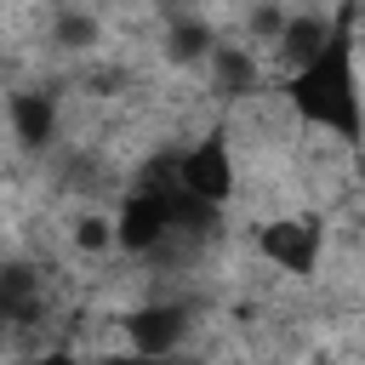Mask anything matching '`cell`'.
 <instances>
[{
  "mask_svg": "<svg viewBox=\"0 0 365 365\" xmlns=\"http://www.w3.org/2000/svg\"><path fill=\"white\" fill-rule=\"evenodd\" d=\"M171 234V188H143L125 200L120 222H114V245L125 251H154Z\"/></svg>",
  "mask_w": 365,
  "mask_h": 365,
  "instance_id": "cell-3",
  "label": "cell"
},
{
  "mask_svg": "<svg viewBox=\"0 0 365 365\" xmlns=\"http://www.w3.org/2000/svg\"><path fill=\"white\" fill-rule=\"evenodd\" d=\"M177 188L194 194V200H205V205H222V200L234 194V160H228V143L205 137L200 148H188V154L177 160Z\"/></svg>",
  "mask_w": 365,
  "mask_h": 365,
  "instance_id": "cell-2",
  "label": "cell"
},
{
  "mask_svg": "<svg viewBox=\"0 0 365 365\" xmlns=\"http://www.w3.org/2000/svg\"><path fill=\"white\" fill-rule=\"evenodd\" d=\"M40 365H74V359H68V354H46Z\"/></svg>",
  "mask_w": 365,
  "mask_h": 365,
  "instance_id": "cell-14",
  "label": "cell"
},
{
  "mask_svg": "<svg viewBox=\"0 0 365 365\" xmlns=\"http://www.w3.org/2000/svg\"><path fill=\"white\" fill-rule=\"evenodd\" d=\"M205 51H211V34H205L200 23H177V29H171V57L194 63V57H205Z\"/></svg>",
  "mask_w": 365,
  "mask_h": 365,
  "instance_id": "cell-10",
  "label": "cell"
},
{
  "mask_svg": "<svg viewBox=\"0 0 365 365\" xmlns=\"http://www.w3.org/2000/svg\"><path fill=\"white\" fill-rule=\"evenodd\" d=\"M182 308L171 302H154V308H137L125 319V336H131V354H148V359H171V348L182 342Z\"/></svg>",
  "mask_w": 365,
  "mask_h": 365,
  "instance_id": "cell-5",
  "label": "cell"
},
{
  "mask_svg": "<svg viewBox=\"0 0 365 365\" xmlns=\"http://www.w3.org/2000/svg\"><path fill=\"white\" fill-rule=\"evenodd\" d=\"M257 245H262V257H274L285 274H308V268L319 262V222H308V217L268 222V228L257 234Z\"/></svg>",
  "mask_w": 365,
  "mask_h": 365,
  "instance_id": "cell-4",
  "label": "cell"
},
{
  "mask_svg": "<svg viewBox=\"0 0 365 365\" xmlns=\"http://www.w3.org/2000/svg\"><path fill=\"white\" fill-rule=\"evenodd\" d=\"M40 314V279L34 268H0V319L6 325H29Z\"/></svg>",
  "mask_w": 365,
  "mask_h": 365,
  "instance_id": "cell-8",
  "label": "cell"
},
{
  "mask_svg": "<svg viewBox=\"0 0 365 365\" xmlns=\"http://www.w3.org/2000/svg\"><path fill=\"white\" fill-rule=\"evenodd\" d=\"M11 131H17L23 148L51 143V131H57V103H51L46 91H17V97H11Z\"/></svg>",
  "mask_w": 365,
  "mask_h": 365,
  "instance_id": "cell-6",
  "label": "cell"
},
{
  "mask_svg": "<svg viewBox=\"0 0 365 365\" xmlns=\"http://www.w3.org/2000/svg\"><path fill=\"white\" fill-rule=\"evenodd\" d=\"M57 40H63V46H91V40H97V23L80 17V11H63V17H57Z\"/></svg>",
  "mask_w": 365,
  "mask_h": 365,
  "instance_id": "cell-11",
  "label": "cell"
},
{
  "mask_svg": "<svg viewBox=\"0 0 365 365\" xmlns=\"http://www.w3.org/2000/svg\"><path fill=\"white\" fill-rule=\"evenodd\" d=\"M291 103L308 125H325L336 137H359V74H354V40H348V11L336 17L331 46L291 74Z\"/></svg>",
  "mask_w": 365,
  "mask_h": 365,
  "instance_id": "cell-1",
  "label": "cell"
},
{
  "mask_svg": "<svg viewBox=\"0 0 365 365\" xmlns=\"http://www.w3.org/2000/svg\"><path fill=\"white\" fill-rule=\"evenodd\" d=\"M74 240H80V245H86V251H103V245H108V240H114V222H103V217H86V222H80V234H74Z\"/></svg>",
  "mask_w": 365,
  "mask_h": 365,
  "instance_id": "cell-12",
  "label": "cell"
},
{
  "mask_svg": "<svg viewBox=\"0 0 365 365\" xmlns=\"http://www.w3.org/2000/svg\"><path fill=\"white\" fill-rule=\"evenodd\" d=\"M217 80H222L228 91H245V86H251V57H245L240 46H217Z\"/></svg>",
  "mask_w": 365,
  "mask_h": 365,
  "instance_id": "cell-9",
  "label": "cell"
},
{
  "mask_svg": "<svg viewBox=\"0 0 365 365\" xmlns=\"http://www.w3.org/2000/svg\"><path fill=\"white\" fill-rule=\"evenodd\" d=\"M108 365H171V359H148V354H125V359H108Z\"/></svg>",
  "mask_w": 365,
  "mask_h": 365,
  "instance_id": "cell-13",
  "label": "cell"
},
{
  "mask_svg": "<svg viewBox=\"0 0 365 365\" xmlns=\"http://www.w3.org/2000/svg\"><path fill=\"white\" fill-rule=\"evenodd\" d=\"M331 34H336V23L308 11V17H291V23L279 29V46H285V57H291L297 68H308V63H314V57L331 46Z\"/></svg>",
  "mask_w": 365,
  "mask_h": 365,
  "instance_id": "cell-7",
  "label": "cell"
}]
</instances>
